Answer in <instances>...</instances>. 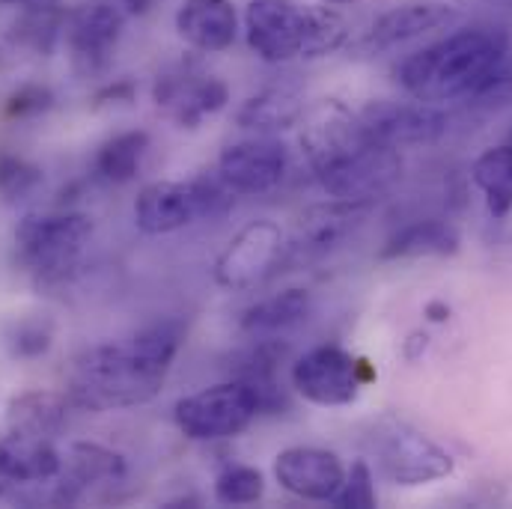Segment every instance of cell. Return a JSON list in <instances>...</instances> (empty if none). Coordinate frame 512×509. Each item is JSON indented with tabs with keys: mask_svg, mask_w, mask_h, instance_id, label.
Masks as SVG:
<instances>
[{
	"mask_svg": "<svg viewBox=\"0 0 512 509\" xmlns=\"http://www.w3.org/2000/svg\"><path fill=\"white\" fill-rule=\"evenodd\" d=\"M111 3H117L126 15H149L158 6V0H111Z\"/></svg>",
	"mask_w": 512,
	"mask_h": 509,
	"instance_id": "obj_36",
	"label": "cell"
},
{
	"mask_svg": "<svg viewBox=\"0 0 512 509\" xmlns=\"http://www.w3.org/2000/svg\"><path fill=\"white\" fill-rule=\"evenodd\" d=\"M63 24H66V9H60L54 0L27 3L12 24V36L18 45L30 48L33 54H51L54 45L63 39Z\"/></svg>",
	"mask_w": 512,
	"mask_h": 509,
	"instance_id": "obj_28",
	"label": "cell"
},
{
	"mask_svg": "<svg viewBox=\"0 0 512 509\" xmlns=\"http://www.w3.org/2000/svg\"><path fill=\"white\" fill-rule=\"evenodd\" d=\"M462 248V236L453 224L426 218L402 227L384 242L379 259H420V256H456Z\"/></svg>",
	"mask_w": 512,
	"mask_h": 509,
	"instance_id": "obj_25",
	"label": "cell"
},
{
	"mask_svg": "<svg viewBox=\"0 0 512 509\" xmlns=\"http://www.w3.org/2000/svg\"><path fill=\"white\" fill-rule=\"evenodd\" d=\"M126 480V459L96 441H75L63 453L60 474L51 480L48 504L51 507H75L93 489L117 486Z\"/></svg>",
	"mask_w": 512,
	"mask_h": 509,
	"instance_id": "obj_13",
	"label": "cell"
},
{
	"mask_svg": "<svg viewBox=\"0 0 512 509\" xmlns=\"http://www.w3.org/2000/svg\"><path fill=\"white\" fill-rule=\"evenodd\" d=\"M256 393L239 379L182 396L173 408L176 426L191 441H227L242 435L259 417Z\"/></svg>",
	"mask_w": 512,
	"mask_h": 509,
	"instance_id": "obj_7",
	"label": "cell"
},
{
	"mask_svg": "<svg viewBox=\"0 0 512 509\" xmlns=\"http://www.w3.org/2000/svg\"><path fill=\"white\" fill-rule=\"evenodd\" d=\"M93 239V218L84 212L27 215L15 227L18 259L39 280H63Z\"/></svg>",
	"mask_w": 512,
	"mask_h": 509,
	"instance_id": "obj_6",
	"label": "cell"
},
{
	"mask_svg": "<svg viewBox=\"0 0 512 509\" xmlns=\"http://www.w3.org/2000/svg\"><path fill=\"white\" fill-rule=\"evenodd\" d=\"M310 316V292L307 289H283L271 298H262L242 313V331L251 340H274L301 325Z\"/></svg>",
	"mask_w": 512,
	"mask_h": 509,
	"instance_id": "obj_23",
	"label": "cell"
},
{
	"mask_svg": "<svg viewBox=\"0 0 512 509\" xmlns=\"http://www.w3.org/2000/svg\"><path fill=\"white\" fill-rule=\"evenodd\" d=\"M289 170V149L274 134H254L248 140L230 143L218 158L221 179L236 194H268Z\"/></svg>",
	"mask_w": 512,
	"mask_h": 509,
	"instance_id": "obj_15",
	"label": "cell"
},
{
	"mask_svg": "<svg viewBox=\"0 0 512 509\" xmlns=\"http://www.w3.org/2000/svg\"><path fill=\"white\" fill-rule=\"evenodd\" d=\"M203 221V206L191 182H152L134 200V224L146 236H167Z\"/></svg>",
	"mask_w": 512,
	"mask_h": 509,
	"instance_id": "obj_19",
	"label": "cell"
},
{
	"mask_svg": "<svg viewBox=\"0 0 512 509\" xmlns=\"http://www.w3.org/2000/svg\"><path fill=\"white\" fill-rule=\"evenodd\" d=\"M334 507L343 509H370L379 504L376 495V483H373V471L364 459L352 462V468L346 471V480L340 486V492L331 498Z\"/></svg>",
	"mask_w": 512,
	"mask_h": 509,
	"instance_id": "obj_32",
	"label": "cell"
},
{
	"mask_svg": "<svg viewBox=\"0 0 512 509\" xmlns=\"http://www.w3.org/2000/svg\"><path fill=\"white\" fill-rule=\"evenodd\" d=\"M322 3H331V6H343V3H352V0H322Z\"/></svg>",
	"mask_w": 512,
	"mask_h": 509,
	"instance_id": "obj_39",
	"label": "cell"
},
{
	"mask_svg": "<svg viewBox=\"0 0 512 509\" xmlns=\"http://www.w3.org/2000/svg\"><path fill=\"white\" fill-rule=\"evenodd\" d=\"M459 21H462V12L453 3H441V0L402 3V6L387 9L370 24V30L358 42V51H364L370 57L384 54V51L402 48L408 42H417L429 33L453 30Z\"/></svg>",
	"mask_w": 512,
	"mask_h": 509,
	"instance_id": "obj_16",
	"label": "cell"
},
{
	"mask_svg": "<svg viewBox=\"0 0 512 509\" xmlns=\"http://www.w3.org/2000/svg\"><path fill=\"white\" fill-rule=\"evenodd\" d=\"M54 343V328L45 319H21L6 331V346L15 358H42Z\"/></svg>",
	"mask_w": 512,
	"mask_h": 509,
	"instance_id": "obj_31",
	"label": "cell"
},
{
	"mask_svg": "<svg viewBox=\"0 0 512 509\" xmlns=\"http://www.w3.org/2000/svg\"><path fill=\"white\" fill-rule=\"evenodd\" d=\"M367 444L384 480L402 489L438 483L456 468L453 456L438 441H432L408 420H399L396 414H382L379 420H373Z\"/></svg>",
	"mask_w": 512,
	"mask_h": 509,
	"instance_id": "obj_5",
	"label": "cell"
},
{
	"mask_svg": "<svg viewBox=\"0 0 512 509\" xmlns=\"http://www.w3.org/2000/svg\"><path fill=\"white\" fill-rule=\"evenodd\" d=\"M126 30V12L111 0H87L66 12L63 39L81 75L108 69L111 54Z\"/></svg>",
	"mask_w": 512,
	"mask_h": 509,
	"instance_id": "obj_12",
	"label": "cell"
},
{
	"mask_svg": "<svg viewBox=\"0 0 512 509\" xmlns=\"http://www.w3.org/2000/svg\"><path fill=\"white\" fill-rule=\"evenodd\" d=\"M358 117L373 140L393 146V149L435 143L450 128V114L441 105H429V102H417V99H411V102L379 99V102H370Z\"/></svg>",
	"mask_w": 512,
	"mask_h": 509,
	"instance_id": "obj_14",
	"label": "cell"
},
{
	"mask_svg": "<svg viewBox=\"0 0 512 509\" xmlns=\"http://www.w3.org/2000/svg\"><path fill=\"white\" fill-rule=\"evenodd\" d=\"M60 465L63 453L51 438L6 432V438H0V498L18 504L24 492L51 483Z\"/></svg>",
	"mask_w": 512,
	"mask_h": 509,
	"instance_id": "obj_17",
	"label": "cell"
},
{
	"mask_svg": "<svg viewBox=\"0 0 512 509\" xmlns=\"http://www.w3.org/2000/svg\"><path fill=\"white\" fill-rule=\"evenodd\" d=\"M146 152H149V134L146 131H140V128L120 131L99 146L93 170L108 185H128L140 173Z\"/></svg>",
	"mask_w": 512,
	"mask_h": 509,
	"instance_id": "obj_26",
	"label": "cell"
},
{
	"mask_svg": "<svg viewBox=\"0 0 512 509\" xmlns=\"http://www.w3.org/2000/svg\"><path fill=\"white\" fill-rule=\"evenodd\" d=\"M423 313H426V319H429V322L441 325V322H447V319H450V304H447V301H429V304L423 307Z\"/></svg>",
	"mask_w": 512,
	"mask_h": 509,
	"instance_id": "obj_37",
	"label": "cell"
},
{
	"mask_svg": "<svg viewBox=\"0 0 512 509\" xmlns=\"http://www.w3.org/2000/svg\"><path fill=\"white\" fill-rule=\"evenodd\" d=\"M370 379L373 370L367 361L349 355L340 346H316L292 364L295 393L322 408L352 405Z\"/></svg>",
	"mask_w": 512,
	"mask_h": 509,
	"instance_id": "obj_8",
	"label": "cell"
},
{
	"mask_svg": "<svg viewBox=\"0 0 512 509\" xmlns=\"http://www.w3.org/2000/svg\"><path fill=\"white\" fill-rule=\"evenodd\" d=\"M426 349H429V337H426L423 331L408 334V340H405V346H402V352H405V358H408V361H417Z\"/></svg>",
	"mask_w": 512,
	"mask_h": 509,
	"instance_id": "obj_35",
	"label": "cell"
},
{
	"mask_svg": "<svg viewBox=\"0 0 512 509\" xmlns=\"http://www.w3.org/2000/svg\"><path fill=\"white\" fill-rule=\"evenodd\" d=\"M471 179L486 197V209L495 218H507L512 212V140L486 149L474 167Z\"/></svg>",
	"mask_w": 512,
	"mask_h": 509,
	"instance_id": "obj_27",
	"label": "cell"
},
{
	"mask_svg": "<svg viewBox=\"0 0 512 509\" xmlns=\"http://www.w3.org/2000/svg\"><path fill=\"white\" fill-rule=\"evenodd\" d=\"M265 495V474L254 465H230L215 480V501L224 507H251Z\"/></svg>",
	"mask_w": 512,
	"mask_h": 509,
	"instance_id": "obj_29",
	"label": "cell"
},
{
	"mask_svg": "<svg viewBox=\"0 0 512 509\" xmlns=\"http://www.w3.org/2000/svg\"><path fill=\"white\" fill-rule=\"evenodd\" d=\"M69 423V402L54 390H27L9 399L6 405V432L57 438Z\"/></svg>",
	"mask_w": 512,
	"mask_h": 509,
	"instance_id": "obj_22",
	"label": "cell"
},
{
	"mask_svg": "<svg viewBox=\"0 0 512 509\" xmlns=\"http://www.w3.org/2000/svg\"><path fill=\"white\" fill-rule=\"evenodd\" d=\"M408 99L468 111H504L512 105V42L501 27H465L408 54L396 66Z\"/></svg>",
	"mask_w": 512,
	"mask_h": 509,
	"instance_id": "obj_1",
	"label": "cell"
},
{
	"mask_svg": "<svg viewBox=\"0 0 512 509\" xmlns=\"http://www.w3.org/2000/svg\"><path fill=\"white\" fill-rule=\"evenodd\" d=\"M152 99L176 126L197 128L230 105V87L218 75L182 63L155 78Z\"/></svg>",
	"mask_w": 512,
	"mask_h": 509,
	"instance_id": "obj_11",
	"label": "cell"
},
{
	"mask_svg": "<svg viewBox=\"0 0 512 509\" xmlns=\"http://www.w3.org/2000/svg\"><path fill=\"white\" fill-rule=\"evenodd\" d=\"M185 343L179 319L140 328L128 343H105L75 355L66 373L69 399L90 411H120L152 402Z\"/></svg>",
	"mask_w": 512,
	"mask_h": 509,
	"instance_id": "obj_2",
	"label": "cell"
},
{
	"mask_svg": "<svg viewBox=\"0 0 512 509\" xmlns=\"http://www.w3.org/2000/svg\"><path fill=\"white\" fill-rule=\"evenodd\" d=\"M3 6H27V3H45V0H0Z\"/></svg>",
	"mask_w": 512,
	"mask_h": 509,
	"instance_id": "obj_38",
	"label": "cell"
},
{
	"mask_svg": "<svg viewBox=\"0 0 512 509\" xmlns=\"http://www.w3.org/2000/svg\"><path fill=\"white\" fill-rule=\"evenodd\" d=\"M105 99H111L114 105H117V102H126L128 105V102L134 99V87H131L128 81H120L117 87H108V90H102V93L96 96V102H99V105H102Z\"/></svg>",
	"mask_w": 512,
	"mask_h": 509,
	"instance_id": "obj_34",
	"label": "cell"
},
{
	"mask_svg": "<svg viewBox=\"0 0 512 509\" xmlns=\"http://www.w3.org/2000/svg\"><path fill=\"white\" fill-rule=\"evenodd\" d=\"M286 262V233L271 221H254L239 230L215 262V283L230 292L262 286Z\"/></svg>",
	"mask_w": 512,
	"mask_h": 509,
	"instance_id": "obj_10",
	"label": "cell"
},
{
	"mask_svg": "<svg viewBox=\"0 0 512 509\" xmlns=\"http://www.w3.org/2000/svg\"><path fill=\"white\" fill-rule=\"evenodd\" d=\"M304 117V102L289 87H265L245 99L236 111V126L254 134H280L298 126Z\"/></svg>",
	"mask_w": 512,
	"mask_h": 509,
	"instance_id": "obj_24",
	"label": "cell"
},
{
	"mask_svg": "<svg viewBox=\"0 0 512 509\" xmlns=\"http://www.w3.org/2000/svg\"><path fill=\"white\" fill-rule=\"evenodd\" d=\"M349 21L331 3L251 0L245 6V39L262 63L319 60L349 42Z\"/></svg>",
	"mask_w": 512,
	"mask_h": 509,
	"instance_id": "obj_4",
	"label": "cell"
},
{
	"mask_svg": "<svg viewBox=\"0 0 512 509\" xmlns=\"http://www.w3.org/2000/svg\"><path fill=\"white\" fill-rule=\"evenodd\" d=\"M301 152L334 200L376 203L402 176V155L367 134L358 114L343 102L325 99L301 117Z\"/></svg>",
	"mask_w": 512,
	"mask_h": 509,
	"instance_id": "obj_3",
	"label": "cell"
},
{
	"mask_svg": "<svg viewBox=\"0 0 512 509\" xmlns=\"http://www.w3.org/2000/svg\"><path fill=\"white\" fill-rule=\"evenodd\" d=\"M176 33L194 51L221 54L239 36V12L230 0H185L176 12Z\"/></svg>",
	"mask_w": 512,
	"mask_h": 509,
	"instance_id": "obj_20",
	"label": "cell"
},
{
	"mask_svg": "<svg viewBox=\"0 0 512 509\" xmlns=\"http://www.w3.org/2000/svg\"><path fill=\"white\" fill-rule=\"evenodd\" d=\"M45 182L42 167H36L33 161L12 155V152H0V197L3 203L15 206L30 200Z\"/></svg>",
	"mask_w": 512,
	"mask_h": 509,
	"instance_id": "obj_30",
	"label": "cell"
},
{
	"mask_svg": "<svg viewBox=\"0 0 512 509\" xmlns=\"http://www.w3.org/2000/svg\"><path fill=\"white\" fill-rule=\"evenodd\" d=\"M283 355H286V346H280V337L254 340L251 349L236 355L233 379L245 382L254 390L262 414H277L280 408H286V393H283V384L277 379Z\"/></svg>",
	"mask_w": 512,
	"mask_h": 509,
	"instance_id": "obj_21",
	"label": "cell"
},
{
	"mask_svg": "<svg viewBox=\"0 0 512 509\" xmlns=\"http://www.w3.org/2000/svg\"><path fill=\"white\" fill-rule=\"evenodd\" d=\"M51 105H54V93H51L48 87L24 84V87H18V90L6 99L3 114H6L9 120H30V117L45 114Z\"/></svg>",
	"mask_w": 512,
	"mask_h": 509,
	"instance_id": "obj_33",
	"label": "cell"
},
{
	"mask_svg": "<svg viewBox=\"0 0 512 509\" xmlns=\"http://www.w3.org/2000/svg\"><path fill=\"white\" fill-rule=\"evenodd\" d=\"M376 203L328 200L304 209L286 236V262H316L340 251L349 239L361 233Z\"/></svg>",
	"mask_w": 512,
	"mask_h": 509,
	"instance_id": "obj_9",
	"label": "cell"
},
{
	"mask_svg": "<svg viewBox=\"0 0 512 509\" xmlns=\"http://www.w3.org/2000/svg\"><path fill=\"white\" fill-rule=\"evenodd\" d=\"M274 480L283 492L301 498V501H322L331 504V498L340 492L346 480V468L337 453L322 447H286L274 459Z\"/></svg>",
	"mask_w": 512,
	"mask_h": 509,
	"instance_id": "obj_18",
	"label": "cell"
}]
</instances>
